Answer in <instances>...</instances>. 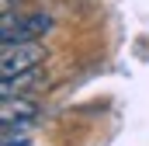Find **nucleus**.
Masks as SVG:
<instances>
[{"label": "nucleus", "instance_id": "f257e3e1", "mask_svg": "<svg viewBox=\"0 0 149 146\" xmlns=\"http://www.w3.org/2000/svg\"><path fill=\"white\" fill-rule=\"evenodd\" d=\"M42 59H45V45H42V42H3V52H0V73H3V77L31 73Z\"/></svg>", "mask_w": 149, "mask_h": 146}, {"label": "nucleus", "instance_id": "f03ea898", "mask_svg": "<svg viewBox=\"0 0 149 146\" xmlns=\"http://www.w3.org/2000/svg\"><path fill=\"white\" fill-rule=\"evenodd\" d=\"M52 28V14L45 11H35V14H3V25H0V38L3 42H38Z\"/></svg>", "mask_w": 149, "mask_h": 146}, {"label": "nucleus", "instance_id": "7ed1b4c3", "mask_svg": "<svg viewBox=\"0 0 149 146\" xmlns=\"http://www.w3.org/2000/svg\"><path fill=\"white\" fill-rule=\"evenodd\" d=\"M38 115V105L35 101H28V98H3V108H0V122H3V129H14L17 122H28V118H35Z\"/></svg>", "mask_w": 149, "mask_h": 146}]
</instances>
